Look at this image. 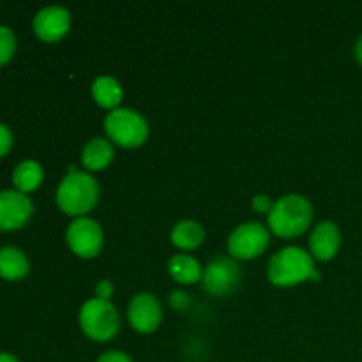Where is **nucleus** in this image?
Returning <instances> with one entry per match:
<instances>
[{
	"label": "nucleus",
	"instance_id": "obj_1",
	"mask_svg": "<svg viewBox=\"0 0 362 362\" xmlns=\"http://www.w3.org/2000/svg\"><path fill=\"white\" fill-rule=\"evenodd\" d=\"M313 219L310 200L300 194H286L272 205L269 212V228L279 237H297L306 232Z\"/></svg>",
	"mask_w": 362,
	"mask_h": 362
},
{
	"label": "nucleus",
	"instance_id": "obj_2",
	"mask_svg": "<svg viewBox=\"0 0 362 362\" xmlns=\"http://www.w3.org/2000/svg\"><path fill=\"white\" fill-rule=\"evenodd\" d=\"M99 200V186L87 172H69L57 189V204L62 212L83 218Z\"/></svg>",
	"mask_w": 362,
	"mask_h": 362
},
{
	"label": "nucleus",
	"instance_id": "obj_3",
	"mask_svg": "<svg viewBox=\"0 0 362 362\" xmlns=\"http://www.w3.org/2000/svg\"><path fill=\"white\" fill-rule=\"evenodd\" d=\"M315 271L313 257L300 247L290 246L278 251L269 262V281L276 286H293L311 278Z\"/></svg>",
	"mask_w": 362,
	"mask_h": 362
},
{
	"label": "nucleus",
	"instance_id": "obj_4",
	"mask_svg": "<svg viewBox=\"0 0 362 362\" xmlns=\"http://www.w3.org/2000/svg\"><path fill=\"white\" fill-rule=\"evenodd\" d=\"M80 327L94 341H108L120 329L119 311L110 300L94 297L81 306Z\"/></svg>",
	"mask_w": 362,
	"mask_h": 362
},
{
	"label": "nucleus",
	"instance_id": "obj_5",
	"mask_svg": "<svg viewBox=\"0 0 362 362\" xmlns=\"http://www.w3.org/2000/svg\"><path fill=\"white\" fill-rule=\"evenodd\" d=\"M105 131L112 141L126 148L140 147L148 136V124L131 108H117L106 115Z\"/></svg>",
	"mask_w": 362,
	"mask_h": 362
},
{
	"label": "nucleus",
	"instance_id": "obj_6",
	"mask_svg": "<svg viewBox=\"0 0 362 362\" xmlns=\"http://www.w3.org/2000/svg\"><path fill=\"white\" fill-rule=\"evenodd\" d=\"M269 230L262 223L251 221L237 226L228 237V251L232 258L239 260H251L257 258L267 250L269 246Z\"/></svg>",
	"mask_w": 362,
	"mask_h": 362
},
{
	"label": "nucleus",
	"instance_id": "obj_7",
	"mask_svg": "<svg viewBox=\"0 0 362 362\" xmlns=\"http://www.w3.org/2000/svg\"><path fill=\"white\" fill-rule=\"evenodd\" d=\"M66 240L71 251L81 258L98 257L103 247V230L94 219L76 218L66 232Z\"/></svg>",
	"mask_w": 362,
	"mask_h": 362
},
{
	"label": "nucleus",
	"instance_id": "obj_8",
	"mask_svg": "<svg viewBox=\"0 0 362 362\" xmlns=\"http://www.w3.org/2000/svg\"><path fill=\"white\" fill-rule=\"evenodd\" d=\"M34 214V204L18 189L0 191V232H14L28 223Z\"/></svg>",
	"mask_w": 362,
	"mask_h": 362
},
{
	"label": "nucleus",
	"instance_id": "obj_9",
	"mask_svg": "<svg viewBox=\"0 0 362 362\" xmlns=\"http://www.w3.org/2000/svg\"><path fill=\"white\" fill-rule=\"evenodd\" d=\"M240 281V267L233 258H216L207 265L202 283L211 296H226Z\"/></svg>",
	"mask_w": 362,
	"mask_h": 362
},
{
	"label": "nucleus",
	"instance_id": "obj_10",
	"mask_svg": "<svg viewBox=\"0 0 362 362\" xmlns=\"http://www.w3.org/2000/svg\"><path fill=\"white\" fill-rule=\"evenodd\" d=\"M127 318L138 332L151 334L159 327L163 320L161 303L151 293H138L129 303Z\"/></svg>",
	"mask_w": 362,
	"mask_h": 362
},
{
	"label": "nucleus",
	"instance_id": "obj_11",
	"mask_svg": "<svg viewBox=\"0 0 362 362\" xmlns=\"http://www.w3.org/2000/svg\"><path fill=\"white\" fill-rule=\"evenodd\" d=\"M34 32L41 41L57 42L69 32L71 14L66 7H42L34 18Z\"/></svg>",
	"mask_w": 362,
	"mask_h": 362
},
{
	"label": "nucleus",
	"instance_id": "obj_12",
	"mask_svg": "<svg viewBox=\"0 0 362 362\" xmlns=\"http://www.w3.org/2000/svg\"><path fill=\"white\" fill-rule=\"evenodd\" d=\"M341 246V232L332 221H322L313 228L310 237V250L317 260L329 262L338 255Z\"/></svg>",
	"mask_w": 362,
	"mask_h": 362
},
{
	"label": "nucleus",
	"instance_id": "obj_13",
	"mask_svg": "<svg viewBox=\"0 0 362 362\" xmlns=\"http://www.w3.org/2000/svg\"><path fill=\"white\" fill-rule=\"evenodd\" d=\"M30 271L27 255L14 246L0 247V278L7 281L23 279Z\"/></svg>",
	"mask_w": 362,
	"mask_h": 362
},
{
	"label": "nucleus",
	"instance_id": "obj_14",
	"mask_svg": "<svg viewBox=\"0 0 362 362\" xmlns=\"http://www.w3.org/2000/svg\"><path fill=\"white\" fill-rule=\"evenodd\" d=\"M113 145L106 138H92L81 152V159H83V166L92 172L106 168L113 159Z\"/></svg>",
	"mask_w": 362,
	"mask_h": 362
},
{
	"label": "nucleus",
	"instance_id": "obj_15",
	"mask_svg": "<svg viewBox=\"0 0 362 362\" xmlns=\"http://www.w3.org/2000/svg\"><path fill=\"white\" fill-rule=\"evenodd\" d=\"M45 179V170L34 159L21 161L13 172V184L20 193L27 194L37 189Z\"/></svg>",
	"mask_w": 362,
	"mask_h": 362
},
{
	"label": "nucleus",
	"instance_id": "obj_16",
	"mask_svg": "<svg viewBox=\"0 0 362 362\" xmlns=\"http://www.w3.org/2000/svg\"><path fill=\"white\" fill-rule=\"evenodd\" d=\"M168 272L180 285H193V283L200 281L204 276L197 258L187 257V255H175L170 258Z\"/></svg>",
	"mask_w": 362,
	"mask_h": 362
},
{
	"label": "nucleus",
	"instance_id": "obj_17",
	"mask_svg": "<svg viewBox=\"0 0 362 362\" xmlns=\"http://www.w3.org/2000/svg\"><path fill=\"white\" fill-rule=\"evenodd\" d=\"M122 87L112 76H99L92 83V98L103 108H115L122 101Z\"/></svg>",
	"mask_w": 362,
	"mask_h": 362
},
{
	"label": "nucleus",
	"instance_id": "obj_18",
	"mask_svg": "<svg viewBox=\"0 0 362 362\" xmlns=\"http://www.w3.org/2000/svg\"><path fill=\"white\" fill-rule=\"evenodd\" d=\"M204 237L205 232L200 223L191 221V219L179 221L172 230L173 244L180 250H194L204 243Z\"/></svg>",
	"mask_w": 362,
	"mask_h": 362
},
{
	"label": "nucleus",
	"instance_id": "obj_19",
	"mask_svg": "<svg viewBox=\"0 0 362 362\" xmlns=\"http://www.w3.org/2000/svg\"><path fill=\"white\" fill-rule=\"evenodd\" d=\"M16 52V35L6 25H0V66L9 62Z\"/></svg>",
	"mask_w": 362,
	"mask_h": 362
},
{
	"label": "nucleus",
	"instance_id": "obj_20",
	"mask_svg": "<svg viewBox=\"0 0 362 362\" xmlns=\"http://www.w3.org/2000/svg\"><path fill=\"white\" fill-rule=\"evenodd\" d=\"M11 147H13V133L6 124L0 122V158H4Z\"/></svg>",
	"mask_w": 362,
	"mask_h": 362
},
{
	"label": "nucleus",
	"instance_id": "obj_21",
	"mask_svg": "<svg viewBox=\"0 0 362 362\" xmlns=\"http://www.w3.org/2000/svg\"><path fill=\"white\" fill-rule=\"evenodd\" d=\"M272 205H274V204H272L271 198H269L267 194H257V197L253 198V209L257 212H260V214L271 212Z\"/></svg>",
	"mask_w": 362,
	"mask_h": 362
},
{
	"label": "nucleus",
	"instance_id": "obj_22",
	"mask_svg": "<svg viewBox=\"0 0 362 362\" xmlns=\"http://www.w3.org/2000/svg\"><path fill=\"white\" fill-rule=\"evenodd\" d=\"M98 362H133V359L127 354L119 352V350H110V352L103 354Z\"/></svg>",
	"mask_w": 362,
	"mask_h": 362
},
{
	"label": "nucleus",
	"instance_id": "obj_23",
	"mask_svg": "<svg viewBox=\"0 0 362 362\" xmlns=\"http://www.w3.org/2000/svg\"><path fill=\"white\" fill-rule=\"evenodd\" d=\"M112 293H113V285L108 281V279H103V281H99L98 285H95V297H98V299L108 300L110 297H112Z\"/></svg>",
	"mask_w": 362,
	"mask_h": 362
},
{
	"label": "nucleus",
	"instance_id": "obj_24",
	"mask_svg": "<svg viewBox=\"0 0 362 362\" xmlns=\"http://www.w3.org/2000/svg\"><path fill=\"white\" fill-rule=\"evenodd\" d=\"M170 303H172V306L175 308V310L182 311V310H186L187 304H189V299H187V293L175 292L172 296V299H170Z\"/></svg>",
	"mask_w": 362,
	"mask_h": 362
},
{
	"label": "nucleus",
	"instance_id": "obj_25",
	"mask_svg": "<svg viewBox=\"0 0 362 362\" xmlns=\"http://www.w3.org/2000/svg\"><path fill=\"white\" fill-rule=\"evenodd\" d=\"M354 52H356V59H357V62L361 64L362 66V35L359 39H357V42H356V49H354Z\"/></svg>",
	"mask_w": 362,
	"mask_h": 362
},
{
	"label": "nucleus",
	"instance_id": "obj_26",
	"mask_svg": "<svg viewBox=\"0 0 362 362\" xmlns=\"http://www.w3.org/2000/svg\"><path fill=\"white\" fill-rule=\"evenodd\" d=\"M0 362H20L13 354L9 352H0Z\"/></svg>",
	"mask_w": 362,
	"mask_h": 362
},
{
	"label": "nucleus",
	"instance_id": "obj_27",
	"mask_svg": "<svg viewBox=\"0 0 362 362\" xmlns=\"http://www.w3.org/2000/svg\"><path fill=\"white\" fill-rule=\"evenodd\" d=\"M320 272H318L317 271V269H315V271H313V274H311V278H310V281H318V279H320Z\"/></svg>",
	"mask_w": 362,
	"mask_h": 362
}]
</instances>
